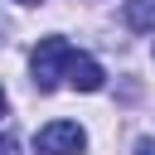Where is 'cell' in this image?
<instances>
[{"label":"cell","instance_id":"cell-1","mask_svg":"<svg viewBox=\"0 0 155 155\" xmlns=\"http://www.w3.org/2000/svg\"><path fill=\"white\" fill-rule=\"evenodd\" d=\"M68 63H73V48H68V39H58V34H48V39H39V48H34V87L39 92H53L58 87V78H68Z\"/></svg>","mask_w":155,"mask_h":155},{"label":"cell","instance_id":"cell-2","mask_svg":"<svg viewBox=\"0 0 155 155\" xmlns=\"http://www.w3.org/2000/svg\"><path fill=\"white\" fill-rule=\"evenodd\" d=\"M34 145H39V155H82L87 136H82L78 121H48V126L34 136Z\"/></svg>","mask_w":155,"mask_h":155},{"label":"cell","instance_id":"cell-3","mask_svg":"<svg viewBox=\"0 0 155 155\" xmlns=\"http://www.w3.org/2000/svg\"><path fill=\"white\" fill-rule=\"evenodd\" d=\"M68 82H73L78 92H102L107 73H102V63H97V58H87V53H73V63H68Z\"/></svg>","mask_w":155,"mask_h":155},{"label":"cell","instance_id":"cell-4","mask_svg":"<svg viewBox=\"0 0 155 155\" xmlns=\"http://www.w3.org/2000/svg\"><path fill=\"white\" fill-rule=\"evenodd\" d=\"M121 19H126L131 29H155V0H126Z\"/></svg>","mask_w":155,"mask_h":155},{"label":"cell","instance_id":"cell-5","mask_svg":"<svg viewBox=\"0 0 155 155\" xmlns=\"http://www.w3.org/2000/svg\"><path fill=\"white\" fill-rule=\"evenodd\" d=\"M0 155H19V140L15 136H0Z\"/></svg>","mask_w":155,"mask_h":155},{"label":"cell","instance_id":"cell-6","mask_svg":"<svg viewBox=\"0 0 155 155\" xmlns=\"http://www.w3.org/2000/svg\"><path fill=\"white\" fill-rule=\"evenodd\" d=\"M136 155H155V140L145 136V140H136Z\"/></svg>","mask_w":155,"mask_h":155},{"label":"cell","instance_id":"cell-7","mask_svg":"<svg viewBox=\"0 0 155 155\" xmlns=\"http://www.w3.org/2000/svg\"><path fill=\"white\" fill-rule=\"evenodd\" d=\"M19 5H44V0H19Z\"/></svg>","mask_w":155,"mask_h":155},{"label":"cell","instance_id":"cell-8","mask_svg":"<svg viewBox=\"0 0 155 155\" xmlns=\"http://www.w3.org/2000/svg\"><path fill=\"white\" fill-rule=\"evenodd\" d=\"M0 116H5V92H0Z\"/></svg>","mask_w":155,"mask_h":155},{"label":"cell","instance_id":"cell-9","mask_svg":"<svg viewBox=\"0 0 155 155\" xmlns=\"http://www.w3.org/2000/svg\"><path fill=\"white\" fill-rule=\"evenodd\" d=\"M0 34H5V19H0Z\"/></svg>","mask_w":155,"mask_h":155}]
</instances>
